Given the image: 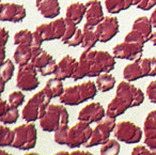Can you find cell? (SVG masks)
Here are the masks:
<instances>
[{
	"mask_svg": "<svg viewBox=\"0 0 156 155\" xmlns=\"http://www.w3.org/2000/svg\"><path fill=\"white\" fill-rule=\"evenodd\" d=\"M31 63L37 67V71H40L42 76H49L55 74L58 64L51 55L45 50H42L34 58L31 59Z\"/></svg>",
	"mask_w": 156,
	"mask_h": 155,
	"instance_id": "cell-17",
	"label": "cell"
},
{
	"mask_svg": "<svg viewBox=\"0 0 156 155\" xmlns=\"http://www.w3.org/2000/svg\"><path fill=\"white\" fill-rule=\"evenodd\" d=\"M44 42L43 38L37 32V31H33V41H32V46H41L42 43Z\"/></svg>",
	"mask_w": 156,
	"mask_h": 155,
	"instance_id": "cell-44",
	"label": "cell"
},
{
	"mask_svg": "<svg viewBox=\"0 0 156 155\" xmlns=\"http://www.w3.org/2000/svg\"><path fill=\"white\" fill-rule=\"evenodd\" d=\"M95 84L100 92H107L115 86V78L109 73H102L96 77Z\"/></svg>",
	"mask_w": 156,
	"mask_h": 155,
	"instance_id": "cell-27",
	"label": "cell"
},
{
	"mask_svg": "<svg viewBox=\"0 0 156 155\" xmlns=\"http://www.w3.org/2000/svg\"><path fill=\"white\" fill-rule=\"evenodd\" d=\"M83 30L80 28H78L76 30L75 34L69 40V42L66 43L67 46L69 47H74V46H78V45H81L83 43Z\"/></svg>",
	"mask_w": 156,
	"mask_h": 155,
	"instance_id": "cell-39",
	"label": "cell"
},
{
	"mask_svg": "<svg viewBox=\"0 0 156 155\" xmlns=\"http://www.w3.org/2000/svg\"><path fill=\"white\" fill-rule=\"evenodd\" d=\"M143 102L144 93L141 91V89L135 87L127 80L120 81L115 96L107 106L106 116L117 118L123 114L128 108L140 106Z\"/></svg>",
	"mask_w": 156,
	"mask_h": 155,
	"instance_id": "cell-1",
	"label": "cell"
},
{
	"mask_svg": "<svg viewBox=\"0 0 156 155\" xmlns=\"http://www.w3.org/2000/svg\"><path fill=\"white\" fill-rule=\"evenodd\" d=\"M115 118H111V117H107L100 121L95 127L92 131V135L90 139L83 144L86 148H91V146H95L98 144H103L106 142L110 137L111 132H113L115 127Z\"/></svg>",
	"mask_w": 156,
	"mask_h": 155,
	"instance_id": "cell-7",
	"label": "cell"
},
{
	"mask_svg": "<svg viewBox=\"0 0 156 155\" xmlns=\"http://www.w3.org/2000/svg\"><path fill=\"white\" fill-rule=\"evenodd\" d=\"M156 135V109L150 111L143 123V136Z\"/></svg>",
	"mask_w": 156,
	"mask_h": 155,
	"instance_id": "cell-28",
	"label": "cell"
},
{
	"mask_svg": "<svg viewBox=\"0 0 156 155\" xmlns=\"http://www.w3.org/2000/svg\"><path fill=\"white\" fill-rule=\"evenodd\" d=\"M67 109L60 104H49L45 114L40 119V126L44 132H55L60 125L69 124Z\"/></svg>",
	"mask_w": 156,
	"mask_h": 155,
	"instance_id": "cell-5",
	"label": "cell"
},
{
	"mask_svg": "<svg viewBox=\"0 0 156 155\" xmlns=\"http://www.w3.org/2000/svg\"><path fill=\"white\" fill-rule=\"evenodd\" d=\"M77 62L78 60H76L75 58H73L69 55L63 56L58 62V64H57V70L54 74L55 77L61 80L73 77V74L75 72Z\"/></svg>",
	"mask_w": 156,
	"mask_h": 155,
	"instance_id": "cell-18",
	"label": "cell"
},
{
	"mask_svg": "<svg viewBox=\"0 0 156 155\" xmlns=\"http://www.w3.org/2000/svg\"><path fill=\"white\" fill-rule=\"evenodd\" d=\"M143 143L152 151V154L156 155V135L143 136Z\"/></svg>",
	"mask_w": 156,
	"mask_h": 155,
	"instance_id": "cell-41",
	"label": "cell"
},
{
	"mask_svg": "<svg viewBox=\"0 0 156 155\" xmlns=\"http://www.w3.org/2000/svg\"><path fill=\"white\" fill-rule=\"evenodd\" d=\"M147 96L150 102L156 104V79L151 81L147 87Z\"/></svg>",
	"mask_w": 156,
	"mask_h": 155,
	"instance_id": "cell-40",
	"label": "cell"
},
{
	"mask_svg": "<svg viewBox=\"0 0 156 155\" xmlns=\"http://www.w3.org/2000/svg\"><path fill=\"white\" fill-rule=\"evenodd\" d=\"M121 150L119 140L115 139H108L106 142L102 144L100 149L101 155H118Z\"/></svg>",
	"mask_w": 156,
	"mask_h": 155,
	"instance_id": "cell-29",
	"label": "cell"
},
{
	"mask_svg": "<svg viewBox=\"0 0 156 155\" xmlns=\"http://www.w3.org/2000/svg\"><path fill=\"white\" fill-rule=\"evenodd\" d=\"M150 20H151L153 27H155V28H156V8L153 10V12L151 13V17H150Z\"/></svg>",
	"mask_w": 156,
	"mask_h": 155,
	"instance_id": "cell-47",
	"label": "cell"
},
{
	"mask_svg": "<svg viewBox=\"0 0 156 155\" xmlns=\"http://www.w3.org/2000/svg\"><path fill=\"white\" fill-rule=\"evenodd\" d=\"M54 99L52 93L47 87H44L39 92L34 93L28 99L23 108L22 117L26 122H34L45 114L46 108Z\"/></svg>",
	"mask_w": 156,
	"mask_h": 155,
	"instance_id": "cell-2",
	"label": "cell"
},
{
	"mask_svg": "<svg viewBox=\"0 0 156 155\" xmlns=\"http://www.w3.org/2000/svg\"><path fill=\"white\" fill-rule=\"evenodd\" d=\"M69 124H62L54 132V139L58 144H66L67 143V136H69Z\"/></svg>",
	"mask_w": 156,
	"mask_h": 155,
	"instance_id": "cell-34",
	"label": "cell"
},
{
	"mask_svg": "<svg viewBox=\"0 0 156 155\" xmlns=\"http://www.w3.org/2000/svg\"><path fill=\"white\" fill-rule=\"evenodd\" d=\"M26 9L23 5L12 2H2L0 5V20L1 22L20 23L26 17Z\"/></svg>",
	"mask_w": 156,
	"mask_h": 155,
	"instance_id": "cell-14",
	"label": "cell"
},
{
	"mask_svg": "<svg viewBox=\"0 0 156 155\" xmlns=\"http://www.w3.org/2000/svg\"><path fill=\"white\" fill-rule=\"evenodd\" d=\"M13 59L18 67H22L27 63L31 62L32 59V46L20 44L17 45L15 52L13 54Z\"/></svg>",
	"mask_w": 156,
	"mask_h": 155,
	"instance_id": "cell-24",
	"label": "cell"
},
{
	"mask_svg": "<svg viewBox=\"0 0 156 155\" xmlns=\"http://www.w3.org/2000/svg\"><path fill=\"white\" fill-rule=\"evenodd\" d=\"M133 155H153L152 151L147 148L145 144H138V146H134V149L132 150Z\"/></svg>",
	"mask_w": 156,
	"mask_h": 155,
	"instance_id": "cell-42",
	"label": "cell"
},
{
	"mask_svg": "<svg viewBox=\"0 0 156 155\" xmlns=\"http://www.w3.org/2000/svg\"><path fill=\"white\" fill-rule=\"evenodd\" d=\"M72 155H92V153L88 151H80V150H73L71 152Z\"/></svg>",
	"mask_w": 156,
	"mask_h": 155,
	"instance_id": "cell-46",
	"label": "cell"
},
{
	"mask_svg": "<svg viewBox=\"0 0 156 155\" xmlns=\"http://www.w3.org/2000/svg\"><path fill=\"white\" fill-rule=\"evenodd\" d=\"M14 129H11L7 126V124L0 125V146H10L13 144L14 141Z\"/></svg>",
	"mask_w": 156,
	"mask_h": 155,
	"instance_id": "cell-30",
	"label": "cell"
},
{
	"mask_svg": "<svg viewBox=\"0 0 156 155\" xmlns=\"http://www.w3.org/2000/svg\"><path fill=\"white\" fill-rule=\"evenodd\" d=\"M134 5V0H105V7L110 14H118Z\"/></svg>",
	"mask_w": 156,
	"mask_h": 155,
	"instance_id": "cell-26",
	"label": "cell"
},
{
	"mask_svg": "<svg viewBox=\"0 0 156 155\" xmlns=\"http://www.w3.org/2000/svg\"><path fill=\"white\" fill-rule=\"evenodd\" d=\"M15 67L11 59H7L3 64H1V70H0V80H3L5 82H8L12 77Z\"/></svg>",
	"mask_w": 156,
	"mask_h": 155,
	"instance_id": "cell-32",
	"label": "cell"
},
{
	"mask_svg": "<svg viewBox=\"0 0 156 155\" xmlns=\"http://www.w3.org/2000/svg\"><path fill=\"white\" fill-rule=\"evenodd\" d=\"M143 54V45L135 42H122L117 44L112 48V55L117 59L135 61L141 58Z\"/></svg>",
	"mask_w": 156,
	"mask_h": 155,
	"instance_id": "cell-13",
	"label": "cell"
},
{
	"mask_svg": "<svg viewBox=\"0 0 156 155\" xmlns=\"http://www.w3.org/2000/svg\"><path fill=\"white\" fill-rule=\"evenodd\" d=\"M156 5V0H149V2H147V11L151 10L152 8H154Z\"/></svg>",
	"mask_w": 156,
	"mask_h": 155,
	"instance_id": "cell-49",
	"label": "cell"
},
{
	"mask_svg": "<svg viewBox=\"0 0 156 155\" xmlns=\"http://www.w3.org/2000/svg\"><path fill=\"white\" fill-rule=\"evenodd\" d=\"M55 154H57V155H61V154H65V155H67V154H71V153H69V152H66V151H59V152H56Z\"/></svg>",
	"mask_w": 156,
	"mask_h": 155,
	"instance_id": "cell-50",
	"label": "cell"
},
{
	"mask_svg": "<svg viewBox=\"0 0 156 155\" xmlns=\"http://www.w3.org/2000/svg\"><path fill=\"white\" fill-rule=\"evenodd\" d=\"M20 118V111H18L17 107H10V109L8 110L7 114H5L3 116L0 117V121L3 124H13Z\"/></svg>",
	"mask_w": 156,
	"mask_h": 155,
	"instance_id": "cell-35",
	"label": "cell"
},
{
	"mask_svg": "<svg viewBox=\"0 0 156 155\" xmlns=\"http://www.w3.org/2000/svg\"><path fill=\"white\" fill-rule=\"evenodd\" d=\"M92 131L93 128L90 126L89 123L78 120L77 123L69 127L66 146L71 149L79 148L80 146H83L90 139Z\"/></svg>",
	"mask_w": 156,
	"mask_h": 155,
	"instance_id": "cell-10",
	"label": "cell"
},
{
	"mask_svg": "<svg viewBox=\"0 0 156 155\" xmlns=\"http://www.w3.org/2000/svg\"><path fill=\"white\" fill-rule=\"evenodd\" d=\"M150 41L152 42V44H153L154 46H156V31L152 32L151 37H150Z\"/></svg>",
	"mask_w": 156,
	"mask_h": 155,
	"instance_id": "cell-48",
	"label": "cell"
},
{
	"mask_svg": "<svg viewBox=\"0 0 156 155\" xmlns=\"http://www.w3.org/2000/svg\"><path fill=\"white\" fill-rule=\"evenodd\" d=\"M89 73H90V63H89V59H88L87 52H83V54L80 55L79 59H78L77 65H76L75 72L73 74V79L74 80H79L83 79V77H89Z\"/></svg>",
	"mask_w": 156,
	"mask_h": 155,
	"instance_id": "cell-25",
	"label": "cell"
},
{
	"mask_svg": "<svg viewBox=\"0 0 156 155\" xmlns=\"http://www.w3.org/2000/svg\"><path fill=\"white\" fill-rule=\"evenodd\" d=\"M96 29L100 34V42L106 43L112 40L119 32V20L115 16H104L96 25Z\"/></svg>",
	"mask_w": 156,
	"mask_h": 155,
	"instance_id": "cell-15",
	"label": "cell"
},
{
	"mask_svg": "<svg viewBox=\"0 0 156 155\" xmlns=\"http://www.w3.org/2000/svg\"><path fill=\"white\" fill-rule=\"evenodd\" d=\"M96 84L91 80L85 81L83 84L74 85L64 89V92L61 94L60 102L64 105L76 106L79 104L92 99L98 93Z\"/></svg>",
	"mask_w": 156,
	"mask_h": 155,
	"instance_id": "cell-3",
	"label": "cell"
},
{
	"mask_svg": "<svg viewBox=\"0 0 156 155\" xmlns=\"http://www.w3.org/2000/svg\"><path fill=\"white\" fill-rule=\"evenodd\" d=\"M33 41V32H31L28 29H23L15 33L14 35V44L15 45H20V44H25V45H31L32 46Z\"/></svg>",
	"mask_w": 156,
	"mask_h": 155,
	"instance_id": "cell-31",
	"label": "cell"
},
{
	"mask_svg": "<svg viewBox=\"0 0 156 155\" xmlns=\"http://www.w3.org/2000/svg\"><path fill=\"white\" fill-rule=\"evenodd\" d=\"M105 116H106V110L104 109L102 104L93 102L79 110L78 120L91 124L93 122H100L102 119L105 118Z\"/></svg>",
	"mask_w": 156,
	"mask_h": 155,
	"instance_id": "cell-16",
	"label": "cell"
},
{
	"mask_svg": "<svg viewBox=\"0 0 156 155\" xmlns=\"http://www.w3.org/2000/svg\"><path fill=\"white\" fill-rule=\"evenodd\" d=\"M86 23L96 26L104 18V12L100 0H89L86 3Z\"/></svg>",
	"mask_w": 156,
	"mask_h": 155,
	"instance_id": "cell-19",
	"label": "cell"
},
{
	"mask_svg": "<svg viewBox=\"0 0 156 155\" xmlns=\"http://www.w3.org/2000/svg\"><path fill=\"white\" fill-rule=\"evenodd\" d=\"M35 5L37 11L45 18L57 17L61 11L59 0H37Z\"/></svg>",
	"mask_w": 156,
	"mask_h": 155,
	"instance_id": "cell-20",
	"label": "cell"
},
{
	"mask_svg": "<svg viewBox=\"0 0 156 155\" xmlns=\"http://www.w3.org/2000/svg\"><path fill=\"white\" fill-rule=\"evenodd\" d=\"M65 25H66L65 32H64V34H63L62 39H61V41H62L63 44H66L67 42H69V40L71 39L74 34H75L76 30L78 29L77 25H76L74 22H72L71 20L66 18V17H65Z\"/></svg>",
	"mask_w": 156,
	"mask_h": 155,
	"instance_id": "cell-36",
	"label": "cell"
},
{
	"mask_svg": "<svg viewBox=\"0 0 156 155\" xmlns=\"http://www.w3.org/2000/svg\"><path fill=\"white\" fill-rule=\"evenodd\" d=\"M85 16H86V3L73 2L66 8L65 17L71 20L76 25L80 24Z\"/></svg>",
	"mask_w": 156,
	"mask_h": 155,
	"instance_id": "cell-23",
	"label": "cell"
},
{
	"mask_svg": "<svg viewBox=\"0 0 156 155\" xmlns=\"http://www.w3.org/2000/svg\"><path fill=\"white\" fill-rule=\"evenodd\" d=\"M9 101L10 105L12 107H20V106L24 104L25 102V94L23 93L22 90L20 91H12L11 93L9 94Z\"/></svg>",
	"mask_w": 156,
	"mask_h": 155,
	"instance_id": "cell-37",
	"label": "cell"
},
{
	"mask_svg": "<svg viewBox=\"0 0 156 155\" xmlns=\"http://www.w3.org/2000/svg\"><path fill=\"white\" fill-rule=\"evenodd\" d=\"M142 129L130 121H120L115 124L113 136L125 143H138L142 139Z\"/></svg>",
	"mask_w": 156,
	"mask_h": 155,
	"instance_id": "cell-8",
	"label": "cell"
},
{
	"mask_svg": "<svg viewBox=\"0 0 156 155\" xmlns=\"http://www.w3.org/2000/svg\"><path fill=\"white\" fill-rule=\"evenodd\" d=\"M10 107H11V105H10L9 101L5 102V99H0V117L3 116L5 114H7L8 110L10 109Z\"/></svg>",
	"mask_w": 156,
	"mask_h": 155,
	"instance_id": "cell-43",
	"label": "cell"
},
{
	"mask_svg": "<svg viewBox=\"0 0 156 155\" xmlns=\"http://www.w3.org/2000/svg\"><path fill=\"white\" fill-rule=\"evenodd\" d=\"M151 62L150 58H139L128 63L123 69V77L127 81H135L140 78L150 76Z\"/></svg>",
	"mask_w": 156,
	"mask_h": 155,
	"instance_id": "cell-12",
	"label": "cell"
},
{
	"mask_svg": "<svg viewBox=\"0 0 156 155\" xmlns=\"http://www.w3.org/2000/svg\"><path fill=\"white\" fill-rule=\"evenodd\" d=\"M152 25L151 20L147 16H140V17L136 18L133 23L132 30L140 34L143 39L147 42L150 41V37L152 34Z\"/></svg>",
	"mask_w": 156,
	"mask_h": 155,
	"instance_id": "cell-22",
	"label": "cell"
},
{
	"mask_svg": "<svg viewBox=\"0 0 156 155\" xmlns=\"http://www.w3.org/2000/svg\"><path fill=\"white\" fill-rule=\"evenodd\" d=\"M90 63L89 77H98L102 73H110L115 65V57L104 50L85 49Z\"/></svg>",
	"mask_w": 156,
	"mask_h": 155,
	"instance_id": "cell-4",
	"label": "cell"
},
{
	"mask_svg": "<svg viewBox=\"0 0 156 155\" xmlns=\"http://www.w3.org/2000/svg\"><path fill=\"white\" fill-rule=\"evenodd\" d=\"M14 141L12 146L18 150L28 151L35 146L37 139V127L33 122H26L14 127Z\"/></svg>",
	"mask_w": 156,
	"mask_h": 155,
	"instance_id": "cell-6",
	"label": "cell"
},
{
	"mask_svg": "<svg viewBox=\"0 0 156 155\" xmlns=\"http://www.w3.org/2000/svg\"><path fill=\"white\" fill-rule=\"evenodd\" d=\"M151 62V71H150V76H156V57L150 58Z\"/></svg>",
	"mask_w": 156,
	"mask_h": 155,
	"instance_id": "cell-45",
	"label": "cell"
},
{
	"mask_svg": "<svg viewBox=\"0 0 156 155\" xmlns=\"http://www.w3.org/2000/svg\"><path fill=\"white\" fill-rule=\"evenodd\" d=\"M9 40V31L5 30V28L0 29V46H1V56H0V63L3 64L5 59V45Z\"/></svg>",
	"mask_w": 156,
	"mask_h": 155,
	"instance_id": "cell-38",
	"label": "cell"
},
{
	"mask_svg": "<svg viewBox=\"0 0 156 155\" xmlns=\"http://www.w3.org/2000/svg\"><path fill=\"white\" fill-rule=\"evenodd\" d=\"M40 85L37 79V69L31 62L18 67L16 76V87L22 91H32Z\"/></svg>",
	"mask_w": 156,
	"mask_h": 155,
	"instance_id": "cell-9",
	"label": "cell"
},
{
	"mask_svg": "<svg viewBox=\"0 0 156 155\" xmlns=\"http://www.w3.org/2000/svg\"><path fill=\"white\" fill-rule=\"evenodd\" d=\"M83 40L81 43V47L83 49H92L98 42H100V34L98 32L96 26H92L86 23L83 28Z\"/></svg>",
	"mask_w": 156,
	"mask_h": 155,
	"instance_id": "cell-21",
	"label": "cell"
},
{
	"mask_svg": "<svg viewBox=\"0 0 156 155\" xmlns=\"http://www.w3.org/2000/svg\"><path fill=\"white\" fill-rule=\"evenodd\" d=\"M46 87L51 91L52 93V96L54 97H60L61 94L64 92V88H63V84H62V80L58 79V78L54 77V78H50L46 81Z\"/></svg>",
	"mask_w": 156,
	"mask_h": 155,
	"instance_id": "cell-33",
	"label": "cell"
},
{
	"mask_svg": "<svg viewBox=\"0 0 156 155\" xmlns=\"http://www.w3.org/2000/svg\"><path fill=\"white\" fill-rule=\"evenodd\" d=\"M65 28H66L65 18L58 17L51 20L50 23H44V24L37 26L35 31L43 38L44 42H45L59 39L61 40L65 32Z\"/></svg>",
	"mask_w": 156,
	"mask_h": 155,
	"instance_id": "cell-11",
	"label": "cell"
}]
</instances>
